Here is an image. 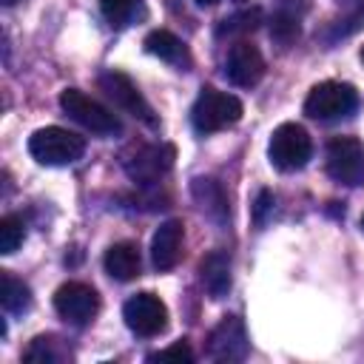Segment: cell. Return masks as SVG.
Listing matches in <instances>:
<instances>
[{
    "mask_svg": "<svg viewBox=\"0 0 364 364\" xmlns=\"http://www.w3.org/2000/svg\"><path fill=\"white\" fill-rule=\"evenodd\" d=\"M68 355H71L68 347H65L60 338H54V336H37V338L28 344V350L23 353L26 361H37V364H60V361H65Z\"/></svg>",
    "mask_w": 364,
    "mask_h": 364,
    "instance_id": "d6986e66",
    "label": "cell"
},
{
    "mask_svg": "<svg viewBox=\"0 0 364 364\" xmlns=\"http://www.w3.org/2000/svg\"><path fill=\"white\" fill-rule=\"evenodd\" d=\"M182 242H185V225L179 219H168L156 228L151 239V262L156 270H171L179 256H182Z\"/></svg>",
    "mask_w": 364,
    "mask_h": 364,
    "instance_id": "4fadbf2b",
    "label": "cell"
},
{
    "mask_svg": "<svg viewBox=\"0 0 364 364\" xmlns=\"http://www.w3.org/2000/svg\"><path fill=\"white\" fill-rule=\"evenodd\" d=\"M100 11L111 28H125L142 14V0H100Z\"/></svg>",
    "mask_w": 364,
    "mask_h": 364,
    "instance_id": "ffe728a7",
    "label": "cell"
},
{
    "mask_svg": "<svg viewBox=\"0 0 364 364\" xmlns=\"http://www.w3.org/2000/svg\"><path fill=\"white\" fill-rule=\"evenodd\" d=\"M60 108H63L74 122H80L85 131H91V134H97V136H114V134L122 131L117 114L108 111L102 102L91 100V97H88L85 91H80V88H65V91L60 94Z\"/></svg>",
    "mask_w": 364,
    "mask_h": 364,
    "instance_id": "5b68a950",
    "label": "cell"
},
{
    "mask_svg": "<svg viewBox=\"0 0 364 364\" xmlns=\"http://www.w3.org/2000/svg\"><path fill=\"white\" fill-rule=\"evenodd\" d=\"M270 210H273V193L267 188H262L256 193V202H253V222L256 225H264V219H267Z\"/></svg>",
    "mask_w": 364,
    "mask_h": 364,
    "instance_id": "cb8c5ba5",
    "label": "cell"
},
{
    "mask_svg": "<svg viewBox=\"0 0 364 364\" xmlns=\"http://www.w3.org/2000/svg\"><path fill=\"white\" fill-rule=\"evenodd\" d=\"M173 145H139L134 154L122 156L125 173L139 185H154L173 165Z\"/></svg>",
    "mask_w": 364,
    "mask_h": 364,
    "instance_id": "30bf717a",
    "label": "cell"
},
{
    "mask_svg": "<svg viewBox=\"0 0 364 364\" xmlns=\"http://www.w3.org/2000/svg\"><path fill=\"white\" fill-rule=\"evenodd\" d=\"M193 3H199V6H216L219 0H193Z\"/></svg>",
    "mask_w": 364,
    "mask_h": 364,
    "instance_id": "d4e9b609",
    "label": "cell"
},
{
    "mask_svg": "<svg viewBox=\"0 0 364 364\" xmlns=\"http://www.w3.org/2000/svg\"><path fill=\"white\" fill-rule=\"evenodd\" d=\"M148 361H151V364H154V361H176V364H191V361H193V350L188 347V341H176V344H171V347H165V350L151 353V355H148Z\"/></svg>",
    "mask_w": 364,
    "mask_h": 364,
    "instance_id": "603a6c76",
    "label": "cell"
},
{
    "mask_svg": "<svg viewBox=\"0 0 364 364\" xmlns=\"http://www.w3.org/2000/svg\"><path fill=\"white\" fill-rule=\"evenodd\" d=\"M358 108V94L353 85L347 82H318L310 88L307 100H304V114L310 119L318 122H336V119H347L353 111Z\"/></svg>",
    "mask_w": 364,
    "mask_h": 364,
    "instance_id": "3957f363",
    "label": "cell"
},
{
    "mask_svg": "<svg viewBox=\"0 0 364 364\" xmlns=\"http://www.w3.org/2000/svg\"><path fill=\"white\" fill-rule=\"evenodd\" d=\"M313 156V142H310V134L296 125V122H282L270 142H267V159L276 171H284V173H293V171H301Z\"/></svg>",
    "mask_w": 364,
    "mask_h": 364,
    "instance_id": "277c9868",
    "label": "cell"
},
{
    "mask_svg": "<svg viewBox=\"0 0 364 364\" xmlns=\"http://www.w3.org/2000/svg\"><path fill=\"white\" fill-rule=\"evenodd\" d=\"M0 304L11 316H23L31 307V290L23 279L11 276L9 270L0 273Z\"/></svg>",
    "mask_w": 364,
    "mask_h": 364,
    "instance_id": "ac0fdd59",
    "label": "cell"
},
{
    "mask_svg": "<svg viewBox=\"0 0 364 364\" xmlns=\"http://www.w3.org/2000/svg\"><path fill=\"white\" fill-rule=\"evenodd\" d=\"M199 282L210 299H225L230 290V253L228 250H210L199 262Z\"/></svg>",
    "mask_w": 364,
    "mask_h": 364,
    "instance_id": "5bb4252c",
    "label": "cell"
},
{
    "mask_svg": "<svg viewBox=\"0 0 364 364\" xmlns=\"http://www.w3.org/2000/svg\"><path fill=\"white\" fill-rule=\"evenodd\" d=\"M54 310L74 327H85L100 313V296L91 284L65 282L54 293Z\"/></svg>",
    "mask_w": 364,
    "mask_h": 364,
    "instance_id": "9c48e42d",
    "label": "cell"
},
{
    "mask_svg": "<svg viewBox=\"0 0 364 364\" xmlns=\"http://www.w3.org/2000/svg\"><path fill=\"white\" fill-rule=\"evenodd\" d=\"M191 191H193V199L199 202V208H202L210 219H216V222H225V219H228V196H225V191L219 188L216 179L199 176V179H193Z\"/></svg>",
    "mask_w": 364,
    "mask_h": 364,
    "instance_id": "e0dca14e",
    "label": "cell"
},
{
    "mask_svg": "<svg viewBox=\"0 0 364 364\" xmlns=\"http://www.w3.org/2000/svg\"><path fill=\"white\" fill-rule=\"evenodd\" d=\"M122 318H125L131 333H136L142 338H151V336H159L168 327V307L154 293H136L125 301Z\"/></svg>",
    "mask_w": 364,
    "mask_h": 364,
    "instance_id": "ba28073f",
    "label": "cell"
},
{
    "mask_svg": "<svg viewBox=\"0 0 364 364\" xmlns=\"http://www.w3.org/2000/svg\"><path fill=\"white\" fill-rule=\"evenodd\" d=\"M102 264H105V273L111 279H117V282L136 279L139 276V267H142L139 250H136L134 242H117V245H111L105 250V256H102Z\"/></svg>",
    "mask_w": 364,
    "mask_h": 364,
    "instance_id": "9a60e30c",
    "label": "cell"
},
{
    "mask_svg": "<svg viewBox=\"0 0 364 364\" xmlns=\"http://www.w3.org/2000/svg\"><path fill=\"white\" fill-rule=\"evenodd\" d=\"M26 239V222L17 213H6L0 219V253L9 256L14 253Z\"/></svg>",
    "mask_w": 364,
    "mask_h": 364,
    "instance_id": "44dd1931",
    "label": "cell"
},
{
    "mask_svg": "<svg viewBox=\"0 0 364 364\" xmlns=\"http://www.w3.org/2000/svg\"><path fill=\"white\" fill-rule=\"evenodd\" d=\"M3 6H14V3H20V0H0Z\"/></svg>",
    "mask_w": 364,
    "mask_h": 364,
    "instance_id": "484cf974",
    "label": "cell"
},
{
    "mask_svg": "<svg viewBox=\"0 0 364 364\" xmlns=\"http://www.w3.org/2000/svg\"><path fill=\"white\" fill-rule=\"evenodd\" d=\"M242 119V102L239 97L219 91V88H202L193 108H191V122L199 134H216L222 128H230Z\"/></svg>",
    "mask_w": 364,
    "mask_h": 364,
    "instance_id": "7a4b0ae2",
    "label": "cell"
},
{
    "mask_svg": "<svg viewBox=\"0 0 364 364\" xmlns=\"http://www.w3.org/2000/svg\"><path fill=\"white\" fill-rule=\"evenodd\" d=\"M28 154L40 165H71L85 154V139L68 128L46 125L28 136Z\"/></svg>",
    "mask_w": 364,
    "mask_h": 364,
    "instance_id": "6da1fadb",
    "label": "cell"
},
{
    "mask_svg": "<svg viewBox=\"0 0 364 364\" xmlns=\"http://www.w3.org/2000/svg\"><path fill=\"white\" fill-rule=\"evenodd\" d=\"M142 46H145L148 54H154V57H159V60H165V63H173V65H188V63H191L185 43H182L176 34H171L168 28H154V31L145 37Z\"/></svg>",
    "mask_w": 364,
    "mask_h": 364,
    "instance_id": "2e32d148",
    "label": "cell"
},
{
    "mask_svg": "<svg viewBox=\"0 0 364 364\" xmlns=\"http://www.w3.org/2000/svg\"><path fill=\"white\" fill-rule=\"evenodd\" d=\"M361 63H364V46H361Z\"/></svg>",
    "mask_w": 364,
    "mask_h": 364,
    "instance_id": "83f0119b",
    "label": "cell"
},
{
    "mask_svg": "<svg viewBox=\"0 0 364 364\" xmlns=\"http://www.w3.org/2000/svg\"><path fill=\"white\" fill-rule=\"evenodd\" d=\"M361 230H364V213H361Z\"/></svg>",
    "mask_w": 364,
    "mask_h": 364,
    "instance_id": "4316f807",
    "label": "cell"
},
{
    "mask_svg": "<svg viewBox=\"0 0 364 364\" xmlns=\"http://www.w3.org/2000/svg\"><path fill=\"white\" fill-rule=\"evenodd\" d=\"M259 20H262V11L259 9H250V11H239V14H233V17H228V20H222V26H219V37H233V34H247V31H253L256 26H259Z\"/></svg>",
    "mask_w": 364,
    "mask_h": 364,
    "instance_id": "7402d4cb",
    "label": "cell"
},
{
    "mask_svg": "<svg viewBox=\"0 0 364 364\" xmlns=\"http://www.w3.org/2000/svg\"><path fill=\"white\" fill-rule=\"evenodd\" d=\"M100 88L105 91L108 100H114L117 108H122V111L131 114L134 119L145 122L148 128H156V125H159V119H156L151 102L142 97V91L136 88V82H134L128 74H122V71H117V68H108V71L100 74Z\"/></svg>",
    "mask_w": 364,
    "mask_h": 364,
    "instance_id": "52a82bcc",
    "label": "cell"
},
{
    "mask_svg": "<svg viewBox=\"0 0 364 364\" xmlns=\"http://www.w3.org/2000/svg\"><path fill=\"white\" fill-rule=\"evenodd\" d=\"M208 355L213 361H242L247 355V330L239 316H222L208 336Z\"/></svg>",
    "mask_w": 364,
    "mask_h": 364,
    "instance_id": "8fae6325",
    "label": "cell"
},
{
    "mask_svg": "<svg viewBox=\"0 0 364 364\" xmlns=\"http://www.w3.org/2000/svg\"><path fill=\"white\" fill-rule=\"evenodd\" d=\"M225 77L239 85V88H253L262 77H264V57L262 51L247 43V40H239L230 51H228V60H225Z\"/></svg>",
    "mask_w": 364,
    "mask_h": 364,
    "instance_id": "7c38bea8",
    "label": "cell"
},
{
    "mask_svg": "<svg viewBox=\"0 0 364 364\" xmlns=\"http://www.w3.org/2000/svg\"><path fill=\"white\" fill-rule=\"evenodd\" d=\"M324 168L338 185H364V145L355 136H333L324 151Z\"/></svg>",
    "mask_w": 364,
    "mask_h": 364,
    "instance_id": "8992f818",
    "label": "cell"
}]
</instances>
